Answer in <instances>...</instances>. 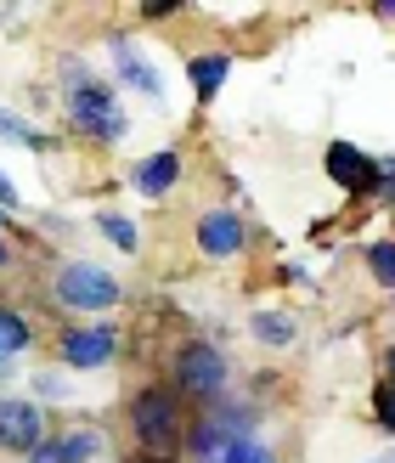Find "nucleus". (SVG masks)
<instances>
[{
  "mask_svg": "<svg viewBox=\"0 0 395 463\" xmlns=\"http://www.w3.org/2000/svg\"><path fill=\"white\" fill-rule=\"evenodd\" d=\"M187 80H193L198 108H209L226 90V80H231V52H198V57H187Z\"/></svg>",
  "mask_w": 395,
  "mask_h": 463,
  "instance_id": "obj_12",
  "label": "nucleus"
},
{
  "mask_svg": "<svg viewBox=\"0 0 395 463\" xmlns=\"http://www.w3.org/2000/svg\"><path fill=\"white\" fill-rule=\"evenodd\" d=\"M249 339L266 345V351H288V345L299 339V311H288V306H260V311H249Z\"/></svg>",
  "mask_w": 395,
  "mask_h": 463,
  "instance_id": "obj_11",
  "label": "nucleus"
},
{
  "mask_svg": "<svg viewBox=\"0 0 395 463\" xmlns=\"http://www.w3.org/2000/svg\"><path fill=\"white\" fill-rule=\"evenodd\" d=\"M108 68H113V80H119L125 90H136L142 102L170 108V80H165V68H158L130 34H108Z\"/></svg>",
  "mask_w": 395,
  "mask_h": 463,
  "instance_id": "obj_6",
  "label": "nucleus"
},
{
  "mask_svg": "<svg viewBox=\"0 0 395 463\" xmlns=\"http://www.w3.org/2000/svg\"><path fill=\"white\" fill-rule=\"evenodd\" d=\"M390 463H395V441H390Z\"/></svg>",
  "mask_w": 395,
  "mask_h": 463,
  "instance_id": "obj_27",
  "label": "nucleus"
},
{
  "mask_svg": "<svg viewBox=\"0 0 395 463\" xmlns=\"http://www.w3.org/2000/svg\"><path fill=\"white\" fill-rule=\"evenodd\" d=\"M12 266V243H6V232H0V271Z\"/></svg>",
  "mask_w": 395,
  "mask_h": 463,
  "instance_id": "obj_25",
  "label": "nucleus"
},
{
  "mask_svg": "<svg viewBox=\"0 0 395 463\" xmlns=\"http://www.w3.org/2000/svg\"><path fill=\"white\" fill-rule=\"evenodd\" d=\"M97 232L119 249V254H142V226H136L125 210H97Z\"/></svg>",
  "mask_w": 395,
  "mask_h": 463,
  "instance_id": "obj_15",
  "label": "nucleus"
},
{
  "mask_svg": "<svg viewBox=\"0 0 395 463\" xmlns=\"http://www.w3.org/2000/svg\"><path fill=\"white\" fill-rule=\"evenodd\" d=\"M165 384L193 407H215L231 390V356L215 339H181L175 356H170V379Z\"/></svg>",
  "mask_w": 395,
  "mask_h": 463,
  "instance_id": "obj_3",
  "label": "nucleus"
},
{
  "mask_svg": "<svg viewBox=\"0 0 395 463\" xmlns=\"http://www.w3.org/2000/svg\"><path fill=\"white\" fill-rule=\"evenodd\" d=\"M379 367H384V384H395V339L384 345V362H379Z\"/></svg>",
  "mask_w": 395,
  "mask_h": 463,
  "instance_id": "obj_23",
  "label": "nucleus"
},
{
  "mask_svg": "<svg viewBox=\"0 0 395 463\" xmlns=\"http://www.w3.org/2000/svg\"><path fill=\"white\" fill-rule=\"evenodd\" d=\"M221 463H277V452L260 441V435H249V441H231Z\"/></svg>",
  "mask_w": 395,
  "mask_h": 463,
  "instance_id": "obj_17",
  "label": "nucleus"
},
{
  "mask_svg": "<svg viewBox=\"0 0 395 463\" xmlns=\"http://www.w3.org/2000/svg\"><path fill=\"white\" fill-rule=\"evenodd\" d=\"M130 441H136V463H175L181 441H187V402L170 384H142L125 407Z\"/></svg>",
  "mask_w": 395,
  "mask_h": 463,
  "instance_id": "obj_2",
  "label": "nucleus"
},
{
  "mask_svg": "<svg viewBox=\"0 0 395 463\" xmlns=\"http://www.w3.org/2000/svg\"><path fill=\"white\" fill-rule=\"evenodd\" d=\"M57 80H62V119H68V130H74L80 142L119 147L130 136V113L119 102V90L90 68V57H62Z\"/></svg>",
  "mask_w": 395,
  "mask_h": 463,
  "instance_id": "obj_1",
  "label": "nucleus"
},
{
  "mask_svg": "<svg viewBox=\"0 0 395 463\" xmlns=\"http://www.w3.org/2000/svg\"><path fill=\"white\" fill-rule=\"evenodd\" d=\"M34 339H40L34 317L23 311V306H6V299H0V356H6V362L29 356V351H34Z\"/></svg>",
  "mask_w": 395,
  "mask_h": 463,
  "instance_id": "obj_13",
  "label": "nucleus"
},
{
  "mask_svg": "<svg viewBox=\"0 0 395 463\" xmlns=\"http://www.w3.org/2000/svg\"><path fill=\"white\" fill-rule=\"evenodd\" d=\"M23 463H68V447H62V435H45V441L23 458Z\"/></svg>",
  "mask_w": 395,
  "mask_h": 463,
  "instance_id": "obj_19",
  "label": "nucleus"
},
{
  "mask_svg": "<svg viewBox=\"0 0 395 463\" xmlns=\"http://www.w3.org/2000/svg\"><path fill=\"white\" fill-rule=\"evenodd\" d=\"M17 203H23V198H17V181L0 170V210H17Z\"/></svg>",
  "mask_w": 395,
  "mask_h": 463,
  "instance_id": "obj_22",
  "label": "nucleus"
},
{
  "mask_svg": "<svg viewBox=\"0 0 395 463\" xmlns=\"http://www.w3.org/2000/svg\"><path fill=\"white\" fill-rule=\"evenodd\" d=\"M181 170H187V153H181V142H165V147H153L130 165V187L147 203H165L181 187Z\"/></svg>",
  "mask_w": 395,
  "mask_h": 463,
  "instance_id": "obj_10",
  "label": "nucleus"
},
{
  "mask_svg": "<svg viewBox=\"0 0 395 463\" xmlns=\"http://www.w3.org/2000/svg\"><path fill=\"white\" fill-rule=\"evenodd\" d=\"M373 424L390 435V441H395V384H373Z\"/></svg>",
  "mask_w": 395,
  "mask_h": 463,
  "instance_id": "obj_18",
  "label": "nucleus"
},
{
  "mask_svg": "<svg viewBox=\"0 0 395 463\" xmlns=\"http://www.w3.org/2000/svg\"><path fill=\"white\" fill-rule=\"evenodd\" d=\"M181 12H187V0H165V6L147 0V6H136V17H142V23H165V17H181Z\"/></svg>",
  "mask_w": 395,
  "mask_h": 463,
  "instance_id": "obj_20",
  "label": "nucleus"
},
{
  "mask_svg": "<svg viewBox=\"0 0 395 463\" xmlns=\"http://www.w3.org/2000/svg\"><path fill=\"white\" fill-rule=\"evenodd\" d=\"M322 170H328V181H334L344 198L373 203V193H379V153H367L362 142H344V136H334V142L322 147Z\"/></svg>",
  "mask_w": 395,
  "mask_h": 463,
  "instance_id": "obj_7",
  "label": "nucleus"
},
{
  "mask_svg": "<svg viewBox=\"0 0 395 463\" xmlns=\"http://www.w3.org/2000/svg\"><path fill=\"white\" fill-rule=\"evenodd\" d=\"M52 299L62 311H74V317H97L102 322L108 311L125 306V283L97 260H62L52 271Z\"/></svg>",
  "mask_w": 395,
  "mask_h": 463,
  "instance_id": "obj_4",
  "label": "nucleus"
},
{
  "mask_svg": "<svg viewBox=\"0 0 395 463\" xmlns=\"http://www.w3.org/2000/svg\"><path fill=\"white\" fill-rule=\"evenodd\" d=\"M29 396L45 407V402H68V396H74V384H68L62 379V367H40V373L29 379Z\"/></svg>",
  "mask_w": 395,
  "mask_h": 463,
  "instance_id": "obj_16",
  "label": "nucleus"
},
{
  "mask_svg": "<svg viewBox=\"0 0 395 463\" xmlns=\"http://www.w3.org/2000/svg\"><path fill=\"white\" fill-rule=\"evenodd\" d=\"M45 407L34 396H0V452H12V458H29L40 441H45Z\"/></svg>",
  "mask_w": 395,
  "mask_h": 463,
  "instance_id": "obj_9",
  "label": "nucleus"
},
{
  "mask_svg": "<svg viewBox=\"0 0 395 463\" xmlns=\"http://www.w3.org/2000/svg\"><path fill=\"white\" fill-rule=\"evenodd\" d=\"M367 463H390V458H367Z\"/></svg>",
  "mask_w": 395,
  "mask_h": 463,
  "instance_id": "obj_26",
  "label": "nucleus"
},
{
  "mask_svg": "<svg viewBox=\"0 0 395 463\" xmlns=\"http://www.w3.org/2000/svg\"><path fill=\"white\" fill-rule=\"evenodd\" d=\"M373 203H390V210H395V153L379 158V193H373Z\"/></svg>",
  "mask_w": 395,
  "mask_h": 463,
  "instance_id": "obj_21",
  "label": "nucleus"
},
{
  "mask_svg": "<svg viewBox=\"0 0 395 463\" xmlns=\"http://www.w3.org/2000/svg\"><path fill=\"white\" fill-rule=\"evenodd\" d=\"M12 379H17V362H6V356H0V390H6Z\"/></svg>",
  "mask_w": 395,
  "mask_h": 463,
  "instance_id": "obj_24",
  "label": "nucleus"
},
{
  "mask_svg": "<svg viewBox=\"0 0 395 463\" xmlns=\"http://www.w3.org/2000/svg\"><path fill=\"white\" fill-rule=\"evenodd\" d=\"M193 249L203 260H238L249 249V221L231 210V203H209V210L193 221Z\"/></svg>",
  "mask_w": 395,
  "mask_h": 463,
  "instance_id": "obj_8",
  "label": "nucleus"
},
{
  "mask_svg": "<svg viewBox=\"0 0 395 463\" xmlns=\"http://www.w3.org/2000/svg\"><path fill=\"white\" fill-rule=\"evenodd\" d=\"M125 351V334L113 328V322H68L57 328V367L68 373H102L113 367Z\"/></svg>",
  "mask_w": 395,
  "mask_h": 463,
  "instance_id": "obj_5",
  "label": "nucleus"
},
{
  "mask_svg": "<svg viewBox=\"0 0 395 463\" xmlns=\"http://www.w3.org/2000/svg\"><path fill=\"white\" fill-rule=\"evenodd\" d=\"M362 260H367L373 288H384V294L395 299V232H373V238L362 243Z\"/></svg>",
  "mask_w": 395,
  "mask_h": 463,
  "instance_id": "obj_14",
  "label": "nucleus"
}]
</instances>
